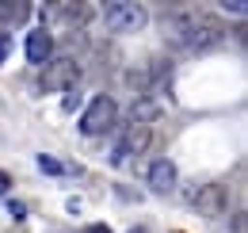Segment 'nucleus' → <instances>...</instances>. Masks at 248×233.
Here are the masks:
<instances>
[{"mask_svg":"<svg viewBox=\"0 0 248 233\" xmlns=\"http://www.w3.org/2000/svg\"><path fill=\"white\" fill-rule=\"evenodd\" d=\"M172 31L187 50H214L225 38V27L202 12H172Z\"/></svg>","mask_w":248,"mask_h":233,"instance_id":"obj_1","label":"nucleus"},{"mask_svg":"<svg viewBox=\"0 0 248 233\" xmlns=\"http://www.w3.org/2000/svg\"><path fill=\"white\" fill-rule=\"evenodd\" d=\"M99 19L111 34H138L149 23V12L141 4H130V0H111V4L99 8Z\"/></svg>","mask_w":248,"mask_h":233,"instance_id":"obj_2","label":"nucleus"},{"mask_svg":"<svg viewBox=\"0 0 248 233\" xmlns=\"http://www.w3.org/2000/svg\"><path fill=\"white\" fill-rule=\"evenodd\" d=\"M119 118V103L111 96H95L92 103L80 111V134L84 138H107V130Z\"/></svg>","mask_w":248,"mask_h":233,"instance_id":"obj_3","label":"nucleus"},{"mask_svg":"<svg viewBox=\"0 0 248 233\" xmlns=\"http://www.w3.org/2000/svg\"><path fill=\"white\" fill-rule=\"evenodd\" d=\"M153 146V134H149V126H138V122H130L123 134L115 138V146H111V165H130L134 157H141L145 149Z\"/></svg>","mask_w":248,"mask_h":233,"instance_id":"obj_4","label":"nucleus"},{"mask_svg":"<svg viewBox=\"0 0 248 233\" xmlns=\"http://www.w3.org/2000/svg\"><path fill=\"white\" fill-rule=\"evenodd\" d=\"M77 84H80V65L73 58H50L46 61V73H42V88L46 92H69Z\"/></svg>","mask_w":248,"mask_h":233,"instance_id":"obj_5","label":"nucleus"},{"mask_svg":"<svg viewBox=\"0 0 248 233\" xmlns=\"http://www.w3.org/2000/svg\"><path fill=\"white\" fill-rule=\"evenodd\" d=\"M195 210H199L202 218H221V214L229 210V191H225V183H202V187L195 191Z\"/></svg>","mask_w":248,"mask_h":233,"instance_id":"obj_6","label":"nucleus"},{"mask_svg":"<svg viewBox=\"0 0 248 233\" xmlns=\"http://www.w3.org/2000/svg\"><path fill=\"white\" fill-rule=\"evenodd\" d=\"M23 50H27V61L31 65H46V61L54 58V34L46 27H34L27 34V42H23Z\"/></svg>","mask_w":248,"mask_h":233,"instance_id":"obj_7","label":"nucleus"},{"mask_svg":"<svg viewBox=\"0 0 248 233\" xmlns=\"http://www.w3.org/2000/svg\"><path fill=\"white\" fill-rule=\"evenodd\" d=\"M160 115H164V107H160L156 96H149V92L134 96V103H130V118H134L138 126H149V122H156Z\"/></svg>","mask_w":248,"mask_h":233,"instance_id":"obj_8","label":"nucleus"},{"mask_svg":"<svg viewBox=\"0 0 248 233\" xmlns=\"http://www.w3.org/2000/svg\"><path fill=\"white\" fill-rule=\"evenodd\" d=\"M149 187H153L156 195H168L176 187V165L172 161H153L149 165Z\"/></svg>","mask_w":248,"mask_h":233,"instance_id":"obj_9","label":"nucleus"},{"mask_svg":"<svg viewBox=\"0 0 248 233\" xmlns=\"http://www.w3.org/2000/svg\"><path fill=\"white\" fill-rule=\"evenodd\" d=\"M54 8H58V12H65L62 19L65 23H77V27H84V23H88V19H92V4H54Z\"/></svg>","mask_w":248,"mask_h":233,"instance_id":"obj_10","label":"nucleus"},{"mask_svg":"<svg viewBox=\"0 0 248 233\" xmlns=\"http://www.w3.org/2000/svg\"><path fill=\"white\" fill-rule=\"evenodd\" d=\"M31 16V4L27 0H0V19H8V23H23Z\"/></svg>","mask_w":248,"mask_h":233,"instance_id":"obj_11","label":"nucleus"},{"mask_svg":"<svg viewBox=\"0 0 248 233\" xmlns=\"http://www.w3.org/2000/svg\"><path fill=\"white\" fill-rule=\"evenodd\" d=\"M38 168L46 176H69V172H80V168H73V165H62L58 157H50V153H38Z\"/></svg>","mask_w":248,"mask_h":233,"instance_id":"obj_12","label":"nucleus"},{"mask_svg":"<svg viewBox=\"0 0 248 233\" xmlns=\"http://www.w3.org/2000/svg\"><path fill=\"white\" fill-rule=\"evenodd\" d=\"M217 8H221L225 16H237V19H245V12H248V4H245V0H221Z\"/></svg>","mask_w":248,"mask_h":233,"instance_id":"obj_13","label":"nucleus"},{"mask_svg":"<svg viewBox=\"0 0 248 233\" xmlns=\"http://www.w3.org/2000/svg\"><path fill=\"white\" fill-rule=\"evenodd\" d=\"M62 107H65V111H77V107H80V88H69V92H65Z\"/></svg>","mask_w":248,"mask_h":233,"instance_id":"obj_14","label":"nucleus"},{"mask_svg":"<svg viewBox=\"0 0 248 233\" xmlns=\"http://www.w3.org/2000/svg\"><path fill=\"white\" fill-rule=\"evenodd\" d=\"M8 214H12V218H27V206H23V203H16V199H12V203H8Z\"/></svg>","mask_w":248,"mask_h":233,"instance_id":"obj_15","label":"nucleus"},{"mask_svg":"<svg viewBox=\"0 0 248 233\" xmlns=\"http://www.w3.org/2000/svg\"><path fill=\"white\" fill-rule=\"evenodd\" d=\"M8 50H12V38H8V34H0V65L8 61Z\"/></svg>","mask_w":248,"mask_h":233,"instance_id":"obj_16","label":"nucleus"},{"mask_svg":"<svg viewBox=\"0 0 248 233\" xmlns=\"http://www.w3.org/2000/svg\"><path fill=\"white\" fill-rule=\"evenodd\" d=\"M8 191H12V176H8V172H0V199H4Z\"/></svg>","mask_w":248,"mask_h":233,"instance_id":"obj_17","label":"nucleus"},{"mask_svg":"<svg viewBox=\"0 0 248 233\" xmlns=\"http://www.w3.org/2000/svg\"><path fill=\"white\" fill-rule=\"evenodd\" d=\"M233 233H245V214H237V218H233Z\"/></svg>","mask_w":248,"mask_h":233,"instance_id":"obj_18","label":"nucleus"},{"mask_svg":"<svg viewBox=\"0 0 248 233\" xmlns=\"http://www.w3.org/2000/svg\"><path fill=\"white\" fill-rule=\"evenodd\" d=\"M88 233H111V230H107L103 222H95V226H88Z\"/></svg>","mask_w":248,"mask_h":233,"instance_id":"obj_19","label":"nucleus"},{"mask_svg":"<svg viewBox=\"0 0 248 233\" xmlns=\"http://www.w3.org/2000/svg\"><path fill=\"white\" fill-rule=\"evenodd\" d=\"M130 233H149V230H141V226H134V230H130Z\"/></svg>","mask_w":248,"mask_h":233,"instance_id":"obj_20","label":"nucleus"}]
</instances>
